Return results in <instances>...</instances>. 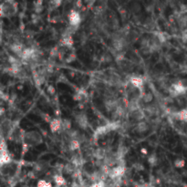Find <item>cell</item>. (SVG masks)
Returning a JSON list of instances; mask_svg holds the SVG:
<instances>
[{
	"label": "cell",
	"mask_w": 187,
	"mask_h": 187,
	"mask_svg": "<svg viewBox=\"0 0 187 187\" xmlns=\"http://www.w3.org/2000/svg\"><path fill=\"white\" fill-rule=\"evenodd\" d=\"M76 121L78 123V125L81 129H87L88 127V119L84 114H78L76 116Z\"/></svg>",
	"instance_id": "ba28073f"
},
{
	"label": "cell",
	"mask_w": 187,
	"mask_h": 187,
	"mask_svg": "<svg viewBox=\"0 0 187 187\" xmlns=\"http://www.w3.org/2000/svg\"><path fill=\"white\" fill-rule=\"evenodd\" d=\"M106 150L104 148H101V147H99L97 148L95 151H94V153H93V156L98 160V161H102V160H104L105 157H106Z\"/></svg>",
	"instance_id": "8fae6325"
},
{
	"label": "cell",
	"mask_w": 187,
	"mask_h": 187,
	"mask_svg": "<svg viewBox=\"0 0 187 187\" xmlns=\"http://www.w3.org/2000/svg\"><path fill=\"white\" fill-rule=\"evenodd\" d=\"M61 44L67 47V48H71L73 46V38L71 36H69V35H63L61 38Z\"/></svg>",
	"instance_id": "5bb4252c"
},
{
	"label": "cell",
	"mask_w": 187,
	"mask_h": 187,
	"mask_svg": "<svg viewBox=\"0 0 187 187\" xmlns=\"http://www.w3.org/2000/svg\"><path fill=\"white\" fill-rule=\"evenodd\" d=\"M145 111L148 112L151 115H153L156 112V108L153 105H149V106H147L146 108H145Z\"/></svg>",
	"instance_id": "484cf974"
},
{
	"label": "cell",
	"mask_w": 187,
	"mask_h": 187,
	"mask_svg": "<svg viewBox=\"0 0 187 187\" xmlns=\"http://www.w3.org/2000/svg\"><path fill=\"white\" fill-rule=\"evenodd\" d=\"M1 99H3V100H5V101H7V99H8V96L7 95V94H5L3 91L1 92Z\"/></svg>",
	"instance_id": "1f68e13d"
},
{
	"label": "cell",
	"mask_w": 187,
	"mask_h": 187,
	"mask_svg": "<svg viewBox=\"0 0 187 187\" xmlns=\"http://www.w3.org/2000/svg\"><path fill=\"white\" fill-rule=\"evenodd\" d=\"M37 187H52V184L46 180H39L37 182Z\"/></svg>",
	"instance_id": "603a6c76"
},
{
	"label": "cell",
	"mask_w": 187,
	"mask_h": 187,
	"mask_svg": "<svg viewBox=\"0 0 187 187\" xmlns=\"http://www.w3.org/2000/svg\"><path fill=\"white\" fill-rule=\"evenodd\" d=\"M111 130H110V127L108 124L106 125H103V126H99V128H97V130L95 131V134L94 136L96 137H99V136H104L106 135L108 132H110Z\"/></svg>",
	"instance_id": "7c38bea8"
},
{
	"label": "cell",
	"mask_w": 187,
	"mask_h": 187,
	"mask_svg": "<svg viewBox=\"0 0 187 187\" xmlns=\"http://www.w3.org/2000/svg\"><path fill=\"white\" fill-rule=\"evenodd\" d=\"M2 16H12L17 11V4L14 1H6L0 7Z\"/></svg>",
	"instance_id": "7a4b0ae2"
},
{
	"label": "cell",
	"mask_w": 187,
	"mask_h": 187,
	"mask_svg": "<svg viewBox=\"0 0 187 187\" xmlns=\"http://www.w3.org/2000/svg\"><path fill=\"white\" fill-rule=\"evenodd\" d=\"M75 167H76L75 165H73V164H71V163H68L66 166H64V170H65V172H66L67 174H73L76 172Z\"/></svg>",
	"instance_id": "44dd1931"
},
{
	"label": "cell",
	"mask_w": 187,
	"mask_h": 187,
	"mask_svg": "<svg viewBox=\"0 0 187 187\" xmlns=\"http://www.w3.org/2000/svg\"><path fill=\"white\" fill-rule=\"evenodd\" d=\"M90 187H107L104 184V182H99V183H94Z\"/></svg>",
	"instance_id": "83f0119b"
},
{
	"label": "cell",
	"mask_w": 187,
	"mask_h": 187,
	"mask_svg": "<svg viewBox=\"0 0 187 187\" xmlns=\"http://www.w3.org/2000/svg\"><path fill=\"white\" fill-rule=\"evenodd\" d=\"M71 128V121L70 120H62V130L64 132L70 131Z\"/></svg>",
	"instance_id": "ffe728a7"
},
{
	"label": "cell",
	"mask_w": 187,
	"mask_h": 187,
	"mask_svg": "<svg viewBox=\"0 0 187 187\" xmlns=\"http://www.w3.org/2000/svg\"><path fill=\"white\" fill-rule=\"evenodd\" d=\"M182 39L184 43H187V29L183 30L182 32Z\"/></svg>",
	"instance_id": "f1b7e54d"
},
{
	"label": "cell",
	"mask_w": 187,
	"mask_h": 187,
	"mask_svg": "<svg viewBox=\"0 0 187 187\" xmlns=\"http://www.w3.org/2000/svg\"><path fill=\"white\" fill-rule=\"evenodd\" d=\"M184 165H185L184 159L179 158V159H176L174 161V166H175L176 168H183V167H184Z\"/></svg>",
	"instance_id": "cb8c5ba5"
},
{
	"label": "cell",
	"mask_w": 187,
	"mask_h": 187,
	"mask_svg": "<svg viewBox=\"0 0 187 187\" xmlns=\"http://www.w3.org/2000/svg\"><path fill=\"white\" fill-rule=\"evenodd\" d=\"M49 128H50V131L51 132L55 133V132H58V131L62 130V120L60 119H53L49 124Z\"/></svg>",
	"instance_id": "8992f818"
},
{
	"label": "cell",
	"mask_w": 187,
	"mask_h": 187,
	"mask_svg": "<svg viewBox=\"0 0 187 187\" xmlns=\"http://www.w3.org/2000/svg\"><path fill=\"white\" fill-rule=\"evenodd\" d=\"M131 84L132 85V87L136 88V89H141L143 86V79L141 77H132L130 79Z\"/></svg>",
	"instance_id": "4fadbf2b"
},
{
	"label": "cell",
	"mask_w": 187,
	"mask_h": 187,
	"mask_svg": "<svg viewBox=\"0 0 187 187\" xmlns=\"http://www.w3.org/2000/svg\"><path fill=\"white\" fill-rule=\"evenodd\" d=\"M134 167H136L137 170H143V166L141 164H140V163H136L134 165Z\"/></svg>",
	"instance_id": "d6a6232c"
},
{
	"label": "cell",
	"mask_w": 187,
	"mask_h": 187,
	"mask_svg": "<svg viewBox=\"0 0 187 187\" xmlns=\"http://www.w3.org/2000/svg\"><path fill=\"white\" fill-rule=\"evenodd\" d=\"M148 129H149L148 123L145 122V121H140V122L137 123V125H136V131L140 133L147 132Z\"/></svg>",
	"instance_id": "e0dca14e"
},
{
	"label": "cell",
	"mask_w": 187,
	"mask_h": 187,
	"mask_svg": "<svg viewBox=\"0 0 187 187\" xmlns=\"http://www.w3.org/2000/svg\"><path fill=\"white\" fill-rule=\"evenodd\" d=\"M104 104H105L106 109L109 111H112L113 112L117 109V107H118V99H114L112 97H110V98H108L105 100Z\"/></svg>",
	"instance_id": "5b68a950"
},
{
	"label": "cell",
	"mask_w": 187,
	"mask_h": 187,
	"mask_svg": "<svg viewBox=\"0 0 187 187\" xmlns=\"http://www.w3.org/2000/svg\"><path fill=\"white\" fill-rule=\"evenodd\" d=\"M80 146V141L78 140H70L69 143V148L71 152H75L79 149Z\"/></svg>",
	"instance_id": "d6986e66"
},
{
	"label": "cell",
	"mask_w": 187,
	"mask_h": 187,
	"mask_svg": "<svg viewBox=\"0 0 187 187\" xmlns=\"http://www.w3.org/2000/svg\"><path fill=\"white\" fill-rule=\"evenodd\" d=\"M171 87H172V88H173L179 95H183V94L186 93V91H187V88L184 87V86L182 84L181 80L178 81V82H176V83H173Z\"/></svg>",
	"instance_id": "30bf717a"
},
{
	"label": "cell",
	"mask_w": 187,
	"mask_h": 187,
	"mask_svg": "<svg viewBox=\"0 0 187 187\" xmlns=\"http://www.w3.org/2000/svg\"><path fill=\"white\" fill-rule=\"evenodd\" d=\"M0 149H1V153H7V143L4 140V138H2L1 144H0Z\"/></svg>",
	"instance_id": "4316f807"
},
{
	"label": "cell",
	"mask_w": 187,
	"mask_h": 187,
	"mask_svg": "<svg viewBox=\"0 0 187 187\" xmlns=\"http://www.w3.org/2000/svg\"><path fill=\"white\" fill-rule=\"evenodd\" d=\"M69 21H70V25L73 26V27H79L80 21H81V17L79 12L75 11V10H70V14H69Z\"/></svg>",
	"instance_id": "277c9868"
},
{
	"label": "cell",
	"mask_w": 187,
	"mask_h": 187,
	"mask_svg": "<svg viewBox=\"0 0 187 187\" xmlns=\"http://www.w3.org/2000/svg\"><path fill=\"white\" fill-rule=\"evenodd\" d=\"M49 5H51L54 8H56V7H58L60 5H61V1H51V2H49Z\"/></svg>",
	"instance_id": "f546056e"
},
{
	"label": "cell",
	"mask_w": 187,
	"mask_h": 187,
	"mask_svg": "<svg viewBox=\"0 0 187 187\" xmlns=\"http://www.w3.org/2000/svg\"><path fill=\"white\" fill-rule=\"evenodd\" d=\"M148 162H149L151 165H153V166L156 165V163H157V157H156V155H155V154H152V155L148 158Z\"/></svg>",
	"instance_id": "d4e9b609"
},
{
	"label": "cell",
	"mask_w": 187,
	"mask_h": 187,
	"mask_svg": "<svg viewBox=\"0 0 187 187\" xmlns=\"http://www.w3.org/2000/svg\"><path fill=\"white\" fill-rule=\"evenodd\" d=\"M48 92L49 93V94H51V95H53V94H55L56 93V90H55V88L53 87V86H49L48 87Z\"/></svg>",
	"instance_id": "4dcf8cb0"
},
{
	"label": "cell",
	"mask_w": 187,
	"mask_h": 187,
	"mask_svg": "<svg viewBox=\"0 0 187 187\" xmlns=\"http://www.w3.org/2000/svg\"><path fill=\"white\" fill-rule=\"evenodd\" d=\"M76 5L78 6V7H81V6H82V2H81V1H78V2H76Z\"/></svg>",
	"instance_id": "e575fe53"
},
{
	"label": "cell",
	"mask_w": 187,
	"mask_h": 187,
	"mask_svg": "<svg viewBox=\"0 0 187 187\" xmlns=\"http://www.w3.org/2000/svg\"><path fill=\"white\" fill-rule=\"evenodd\" d=\"M142 99L145 103H150L153 99V96L151 92H147L142 95Z\"/></svg>",
	"instance_id": "7402d4cb"
},
{
	"label": "cell",
	"mask_w": 187,
	"mask_h": 187,
	"mask_svg": "<svg viewBox=\"0 0 187 187\" xmlns=\"http://www.w3.org/2000/svg\"><path fill=\"white\" fill-rule=\"evenodd\" d=\"M130 116H131V118L132 120L140 122V121H141L145 118V112L141 109H138V110H135L133 111H131L130 112Z\"/></svg>",
	"instance_id": "52a82bcc"
},
{
	"label": "cell",
	"mask_w": 187,
	"mask_h": 187,
	"mask_svg": "<svg viewBox=\"0 0 187 187\" xmlns=\"http://www.w3.org/2000/svg\"><path fill=\"white\" fill-rule=\"evenodd\" d=\"M172 116L178 120H182L184 122H187V109L181 110L179 111H175L172 113Z\"/></svg>",
	"instance_id": "9c48e42d"
},
{
	"label": "cell",
	"mask_w": 187,
	"mask_h": 187,
	"mask_svg": "<svg viewBox=\"0 0 187 187\" xmlns=\"http://www.w3.org/2000/svg\"><path fill=\"white\" fill-rule=\"evenodd\" d=\"M124 174H125V167L122 166V165H117V166H114V167L110 169L108 176L111 179H113V180L114 179H120V178H121V176Z\"/></svg>",
	"instance_id": "3957f363"
},
{
	"label": "cell",
	"mask_w": 187,
	"mask_h": 187,
	"mask_svg": "<svg viewBox=\"0 0 187 187\" xmlns=\"http://www.w3.org/2000/svg\"><path fill=\"white\" fill-rule=\"evenodd\" d=\"M141 152L142 153V154H147L148 153V151L145 149V148H142L141 150Z\"/></svg>",
	"instance_id": "836d02e7"
},
{
	"label": "cell",
	"mask_w": 187,
	"mask_h": 187,
	"mask_svg": "<svg viewBox=\"0 0 187 187\" xmlns=\"http://www.w3.org/2000/svg\"><path fill=\"white\" fill-rule=\"evenodd\" d=\"M24 140L28 146H36L42 142V137L36 131L26 132L24 135Z\"/></svg>",
	"instance_id": "6da1fadb"
},
{
	"label": "cell",
	"mask_w": 187,
	"mask_h": 187,
	"mask_svg": "<svg viewBox=\"0 0 187 187\" xmlns=\"http://www.w3.org/2000/svg\"><path fill=\"white\" fill-rule=\"evenodd\" d=\"M4 112H5V109L2 107V108H1V116H3V115H4Z\"/></svg>",
	"instance_id": "d590c367"
},
{
	"label": "cell",
	"mask_w": 187,
	"mask_h": 187,
	"mask_svg": "<svg viewBox=\"0 0 187 187\" xmlns=\"http://www.w3.org/2000/svg\"><path fill=\"white\" fill-rule=\"evenodd\" d=\"M10 49H11L15 54H16V55L19 57L20 54H21L22 51L24 50V48H23V46H22L21 43L15 42V43H13V44L10 45Z\"/></svg>",
	"instance_id": "2e32d148"
},
{
	"label": "cell",
	"mask_w": 187,
	"mask_h": 187,
	"mask_svg": "<svg viewBox=\"0 0 187 187\" xmlns=\"http://www.w3.org/2000/svg\"><path fill=\"white\" fill-rule=\"evenodd\" d=\"M12 162V159L9 155V153H1V156H0V163H1V166L4 165H8Z\"/></svg>",
	"instance_id": "9a60e30c"
},
{
	"label": "cell",
	"mask_w": 187,
	"mask_h": 187,
	"mask_svg": "<svg viewBox=\"0 0 187 187\" xmlns=\"http://www.w3.org/2000/svg\"><path fill=\"white\" fill-rule=\"evenodd\" d=\"M53 179H54L55 183H56L57 186H58V187H60V186H64V185L66 184V180H65V178H64L63 176H62L61 174H55L54 177H53Z\"/></svg>",
	"instance_id": "ac0fdd59"
}]
</instances>
